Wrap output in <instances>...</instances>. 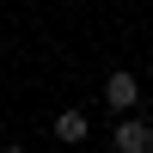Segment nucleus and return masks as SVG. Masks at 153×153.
I'll return each mask as SVG.
<instances>
[{"instance_id": "nucleus-2", "label": "nucleus", "mask_w": 153, "mask_h": 153, "mask_svg": "<svg viewBox=\"0 0 153 153\" xmlns=\"http://www.w3.org/2000/svg\"><path fill=\"white\" fill-rule=\"evenodd\" d=\"M135 98H141L135 74H110V80H104V104L110 110H135Z\"/></svg>"}, {"instance_id": "nucleus-1", "label": "nucleus", "mask_w": 153, "mask_h": 153, "mask_svg": "<svg viewBox=\"0 0 153 153\" xmlns=\"http://www.w3.org/2000/svg\"><path fill=\"white\" fill-rule=\"evenodd\" d=\"M147 147H153V123L123 117V123H117V153H147Z\"/></svg>"}, {"instance_id": "nucleus-3", "label": "nucleus", "mask_w": 153, "mask_h": 153, "mask_svg": "<svg viewBox=\"0 0 153 153\" xmlns=\"http://www.w3.org/2000/svg\"><path fill=\"white\" fill-rule=\"evenodd\" d=\"M86 129H92L86 110H61V117H55V141H86Z\"/></svg>"}]
</instances>
